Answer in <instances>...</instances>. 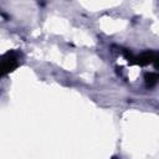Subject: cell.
<instances>
[{"mask_svg": "<svg viewBox=\"0 0 159 159\" xmlns=\"http://www.w3.org/2000/svg\"><path fill=\"white\" fill-rule=\"evenodd\" d=\"M20 63V55L15 51L6 52L0 57V78L10 72H12Z\"/></svg>", "mask_w": 159, "mask_h": 159, "instance_id": "cell-1", "label": "cell"}, {"mask_svg": "<svg viewBox=\"0 0 159 159\" xmlns=\"http://www.w3.org/2000/svg\"><path fill=\"white\" fill-rule=\"evenodd\" d=\"M158 61H159V56L158 52L155 51H145L139 56H134V65H139V66L154 65L155 67H158Z\"/></svg>", "mask_w": 159, "mask_h": 159, "instance_id": "cell-2", "label": "cell"}, {"mask_svg": "<svg viewBox=\"0 0 159 159\" xmlns=\"http://www.w3.org/2000/svg\"><path fill=\"white\" fill-rule=\"evenodd\" d=\"M157 82H158V73L157 72H152V73L147 75V77H145V86L148 88L154 87L157 84Z\"/></svg>", "mask_w": 159, "mask_h": 159, "instance_id": "cell-3", "label": "cell"}]
</instances>
